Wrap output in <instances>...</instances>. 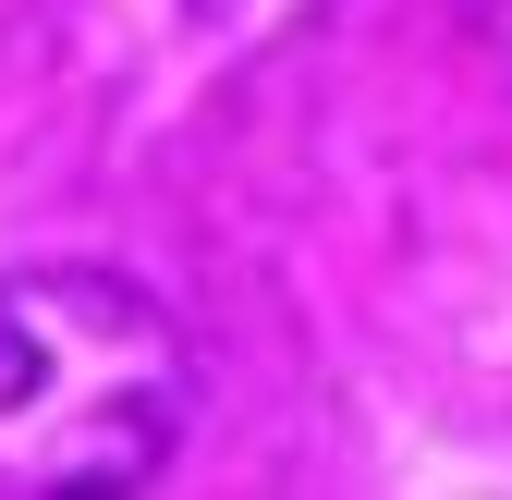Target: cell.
<instances>
[{
    "label": "cell",
    "mask_w": 512,
    "mask_h": 500,
    "mask_svg": "<svg viewBox=\"0 0 512 500\" xmlns=\"http://www.w3.org/2000/svg\"><path fill=\"white\" fill-rule=\"evenodd\" d=\"M196 415V342L122 269L0 281V500H147Z\"/></svg>",
    "instance_id": "1"
}]
</instances>
